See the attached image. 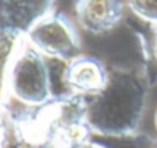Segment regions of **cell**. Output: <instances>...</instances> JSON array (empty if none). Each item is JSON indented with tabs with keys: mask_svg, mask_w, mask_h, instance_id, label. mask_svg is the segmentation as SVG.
Here are the masks:
<instances>
[{
	"mask_svg": "<svg viewBox=\"0 0 157 148\" xmlns=\"http://www.w3.org/2000/svg\"><path fill=\"white\" fill-rule=\"evenodd\" d=\"M12 86L18 98L31 102L43 101L48 95V78L43 63L34 55H23L14 64Z\"/></svg>",
	"mask_w": 157,
	"mask_h": 148,
	"instance_id": "1",
	"label": "cell"
},
{
	"mask_svg": "<svg viewBox=\"0 0 157 148\" xmlns=\"http://www.w3.org/2000/svg\"><path fill=\"white\" fill-rule=\"evenodd\" d=\"M31 38L40 49L53 55H67L75 49V40L69 26L58 18L44 20L34 26Z\"/></svg>",
	"mask_w": 157,
	"mask_h": 148,
	"instance_id": "2",
	"label": "cell"
},
{
	"mask_svg": "<svg viewBox=\"0 0 157 148\" xmlns=\"http://www.w3.org/2000/svg\"><path fill=\"white\" fill-rule=\"evenodd\" d=\"M78 11L84 26L92 31L107 29L119 15L117 0H81Z\"/></svg>",
	"mask_w": 157,
	"mask_h": 148,
	"instance_id": "3",
	"label": "cell"
},
{
	"mask_svg": "<svg viewBox=\"0 0 157 148\" xmlns=\"http://www.w3.org/2000/svg\"><path fill=\"white\" fill-rule=\"evenodd\" d=\"M70 83L82 90H95L102 86V72L99 66L93 61L82 60L72 66L70 69Z\"/></svg>",
	"mask_w": 157,
	"mask_h": 148,
	"instance_id": "4",
	"label": "cell"
},
{
	"mask_svg": "<svg viewBox=\"0 0 157 148\" xmlns=\"http://www.w3.org/2000/svg\"><path fill=\"white\" fill-rule=\"evenodd\" d=\"M0 142H2V130H0Z\"/></svg>",
	"mask_w": 157,
	"mask_h": 148,
	"instance_id": "5",
	"label": "cell"
}]
</instances>
